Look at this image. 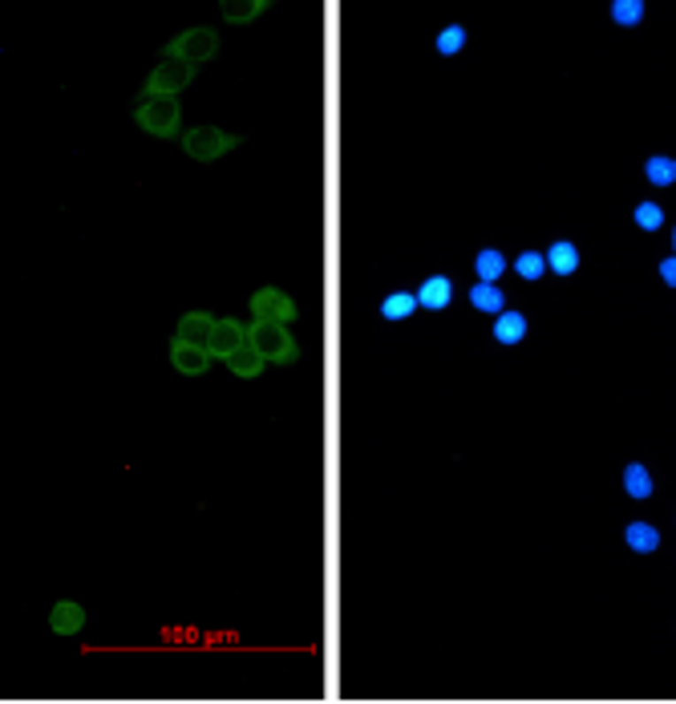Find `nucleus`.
<instances>
[{
    "label": "nucleus",
    "instance_id": "obj_21",
    "mask_svg": "<svg viewBox=\"0 0 676 704\" xmlns=\"http://www.w3.org/2000/svg\"><path fill=\"white\" fill-rule=\"evenodd\" d=\"M624 490H628V498H636V502L652 498V474H648V466L632 462V466L624 470Z\"/></svg>",
    "mask_w": 676,
    "mask_h": 704
},
{
    "label": "nucleus",
    "instance_id": "obj_17",
    "mask_svg": "<svg viewBox=\"0 0 676 704\" xmlns=\"http://www.w3.org/2000/svg\"><path fill=\"white\" fill-rule=\"evenodd\" d=\"M470 304H474L478 312H486V316H498L506 308L503 287H498V284H482V279H478V284L470 287Z\"/></svg>",
    "mask_w": 676,
    "mask_h": 704
},
{
    "label": "nucleus",
    "instance_id": "obj_16",
    "mask_svg": "<svg viewBox=\"0 0 676 704\" xmlns=\"http://www.w3.org/2000/svg\"><path fill=\"white\" fill-rule=\"evenodd\" d=\"M624 543H628L636 555H652L660 547V531L652 523H628V531H624Z\"/></svg>",
    "mask_w": 676,
    "mask_h": 704
},
{
    "label": "nucleus",
    "instance_id": "obj_1",
    "mask_svg": "<svg viewBox=\"0 0 676 704\" xmlns=\"http://www.w3.org/2000/svg\"><path fill=\"white\" fill-rule=\"evenodd\" d=\"M248 344L264 356L267 364H296L300 361V344H296V336L288 333L284 324H267V320L248 324Z\"/></svg>",
    "mask_w": 676,
    "mask_h": 704
},
{
    "label": "nucleus",
    "instance_id": "obj_24",
    "mask_svg": "<svg viewBox=\"0 0 676 704\" xmlns=\"http://www.w3.org/2000/svg\"><path fill=\"white\" fill-rule=\"evenodd\" d=\"M636 223H640V231H660L664 227V207H660V203H640Z\"/></svg>",
    "mask_w": 676,
    "mask_h": 704
},
{
    "label": "nucleus",
    "instance_id": "obj_13",
    "mask_svg": "<svg viewBox=\"0 0 676 704\" xmlns=\"http://www.w3.org/2000/svg\"><path fill=\"white\" fill-rule=\"evenodd\" d=\"M523 336H526V316L503 308V312H498V320H495V341L498 344H519Z\"/></svg>",
    "mask_w": 676,
    "mask_h": 704
},
{
    "label": "nucleus",
    "instance_id": "obj_15",
    "mask_svg": "<svg viewBox=\"0 0 676 704\" xmlns=\"http://www.w3.org/2000/svg\"><path fill=\"white\" fill-rule=\"evenodd\" d=\"M264 356H259L256 348H251V344H243V348L239 352H231L227 356V369L235 372V377H243V381H251V377H259V372H264Z\"/></svg>",
    "mask_w": 676,
    "mask_h": 704
},
{
    "label": "nucleus",
    "instance_id": "obj_9",
    "mask_svg": "<svg viewBox=\"0 0 676 704\" xmlns=\"http://www.w3.org/2000/svg\"><path fill=\"white\" fill-rule=\"evenodd\" d=\"M49 628L58 631V636H77V631L86 628V608L73 603V600L53 603V611H49Z\"/></svg>",
    "mask_w": 676,
    "mask_h": 704
},
{
    "label": "nucleus",
    "instance_id": "obj_26",
    "mask_svg": "<svg viewBox=\"0 0 676 704\" xmlns=\"http://www.w3.org/2000/svg\"><path fill=\"white\" fill-rule=\"evenodd\" d=\"M660 279H664L668 287H676V256H664V264H660Z\"/></svg>",
    "mask_w": 676,
    "mask_h": 704
},
{
    "label": "nucleus",
    "instance_id": "obj_4",
    "mask_svg": "<svg viewBox=\"0 0 676 704\" xmlns=\"http://www.w3.org/2000/svg\"><path fill=\"white\" fill-rule=\"evenodd\" d=\"M235 146H243V138L219 130V126H195V130L182 134V150H187V158H195V162H215L227 150H235Z\"/></svg>",
    "mask_w": 676,
    "mask_h": 704
},
{
    "label": "nucleus",
    "instance_id": "obj_25",
    "mask_svg": "<svg viewBox=\"0 0 676 704\" xmlns=\"http://www.w3.org/2000/svg\"><path fill=\"white\" fill-rule=\"evenodd\" d=\"M462 45H466V29H462V25H449V29L438 33V53H442V57H454Z\"/></svg>",
    "mask_w": 676,
    "mask_h": 704
},
{
    "label": "nucleus",
    "instance_id": "obj_12",
    "mask_svg": "<svg viewBox=\"0 0 676 704\" xmlns=\"http://www.w3.org/2000/svg\"><path fill=\"white\" fill-rule=\"evenodd\" d=\"M543 256H547V272H555V276H572L575 267H580V248H575V243H567V239L551 243Z\"/></svg>",
    "mask_w": 676,
    "mask_h": 704
},
{
    "label": "nucleus",
    "instance_id": "obj_14",
    "mask_svg": "<svg viewBox=\"0 0 676 704\" xmlns=\"http://www.w3.org/2000/svg\"><path fill=\"white\" fill-rule=\"evenodd\" d=\"M418 312V295L413 292H389L381 300V316L389 324H401V320H410V316Z\"/></svg>",
    "mask_w": 676,
    "mask_h": 704
},
{
    "label": "nucleus",
    "instance_id": "obj_23",
    "mask_svg": "<svg viewBox=\"0 0 676 704\" xmlns=\"http://www.w3.org/2000/svg\"><path fill=\"white\" fill-rule=\"evenodd\" d=\"M515 272L526 284H534V279H543V272H547V256L543 251H523V256L515 259Z\"/></svg>",
    "mask_w": 676,
    "mask_h": 704
},
{
    "label": "nucleus",
    "instance_id": "obj_7",
    "mask_svg": "<svg viewBox=\"0 0 676 704\" xmlns=\"http://www.w3.org/2000/svg\"><path fill=\"white\" fill-rule=\"evenodd\" d=\"M243 344H248V324L231 320V316L215 320V328H211V336H207V352L211 356H219V361H227L231 352H239Z\"/></svg>",
    "mask_w": 676,
    "mask_h": 704
},
{
    "label": "nucleus",
    "instance_id": "obj_3",
    "mask_svg": "<svg viewBox=\"0 0 676 704\" xmlns=\"http://www.w3.org/2000/svg\"><path fill=\"white\" fill-rule=\"evenodd\" d=\"M219 53V33L207 29V25H195V29H182L174 41L162 45V57L166 61H187V65L199 69L203 61H211Z\"/></svg>",
    "mask_w": 676,
    "mask_h": 704
},
{
    "label": "nucleus",
    "instance_id": "obj_22",
    "mask_svg": "<svg viewBox=\"0 0 676 704\" xmlns=\"http://www.w3.org/2000/svg\"><path fill=\"white\" fill-rule=\"evenodd\" d=\"M611 20L624 25V29L640 25L644 20V0H611Z\"/></svg>",
    "mask_w": 676,
    "mask_h": 704
},
{
    "label": "nucleus",
    "instance_id": "obj_6",
    "mask_svg": "<svg viewBox=\"0 0 676 704\" xmlns=\"http://www.w3.org/2000/svg\"><path fill=\"white\" fill-rule=\"evenodd\" d=\"M251 316L256 320H267V324H292L296 316H300V308H296V300L284 292V287H259L256 295H251Z\"/></svg>",
    "mask_w": 676,
    "mask_h": 704
},
{
    "label": "nucleus",
    "instance_id": "obj_2",
    "mask_svg": "<svg viewBox=\"0 0 676 704\" xmlns=\"http://www.w3.org/2000/svg\"><path fill=\"white\" fill-rule=\"evenodd\" d=\"M134 122L150 138H179L182 130V105L179 97H142L134 105Z\"/></svg>",
    "mask_w": 676,
    "mask_h": 704
},
{
    "label": "nucleus",
    "instance_id": "obj_8",
    "mask_svg": "<svg viewBox=\"0 0 676 704\" xmlns=\"http://www.w3.org/2000/svg\"><path fill=\"white\" fill-rule=\"evenodd\" d=\"M211 356L207 344H187V341H171V364L182 372V377H203L211 369Z\"/></svg>",
    "mask_w": 676,
    "mask_h": 704
},
{
    "label": "nucleus",
    "instance_id": "obj_5",
    "mask_svg": "<svg viewBox=\"0 0 676 704\" xmlns=\"http://www.w3.org/2000/svg\"><path fill=\"white\" fill-rule=\"evenodd\" d=\"M191 81H195V65H187V61H158L154 73L146 77L142 97H179Z\"/></svg>",
    "mask_w": 676,
    "mask_h": 704
},
{
    "label": "nucleus",
    "instance_id": "obj_18",
    "mask_svg": "<svg viewBox=\"0 0 676 704\" xmlns=\"http://www.w3.org/2000/svg\"><path fill=\"white\" fill-rule=\"evenodd\" d=\"M267 0H223V20L227 25H248V20L264 17Z\"/></svg>",
    "mask_w": 676,
    "mask_h": 704
},
{
    "label": "nucleus",
    "instance_id": "obj_10",
    "mask_svg": "<svg viewBox=\"0 0 676 704\" xmlns=\"http://www.w3.org/2000/svg\"><path fill=\"white\" fill-rule=\"evenodd\" d=\"M413 295H418V308L442 312V308H449V300H454V284H449V276H429V279H421V287Z\"/></svg>",
    "mask_w": 676,
    "mask_h": 704
},
{
    "label": "nucleus",
    "instance_id": "obj_11",
    "mask_svg": "<svg viewBox=\"0 0 676 704\" xmlns=\"http://www.w3.org/2000/svg\"><path fill=\"white\" fill-rule=\"evenodd\" d=\"M211 328H215V316L211 312H187L174 328V341H187V344H207Z\"/></svg>",
    "mask_w": 676,
    "mask_h": 704
},
{
    "label": "nucleus",
    "instance_id": "obj_19",
    "mask_svg": "<svg viewBox=\"0 0 676 704\" xmlns=\"http://www.w3.org/2000/svg\"><path fill=\"white\" fill-rule=\"evenodd\" d=\"M503 272H506L503 251H495V248L478 251V259H474V276L482 279V284H498V279H503Z\"/></svg>",
    "mask_w": 676,
    "mask_h": 704
},
{
    "label": "nucleus",
    "instance_id": "obj_20",
    "mask_svg": "<svg viewBox=\"0 0 676 704\" xmlns=\"http://www.w3.org/2000/svg\"><path fill=\"white\" fill-rule=\"evenodd\" d=\"M644 179L652 182V187H672V182H676V158H668V154H652V158L644 162Z\"/></svg>",
    "mask_w": 676,
    "mask_h": 704
},
{
    "label": "nucleus",
    "instance_id": "obj_27",
    "mask_svg": "<svg viewBox=\"0 0 676 704\" xmlns=\"http://www.w3.org/2000/svg\"><path fill=\"white\" fill-rule=\"evenodd\" d=\"M672 251H676V231H672Z\"/></svg>",
    "mask_w": 676,
    "mask_h": 704
}]
</instances>
